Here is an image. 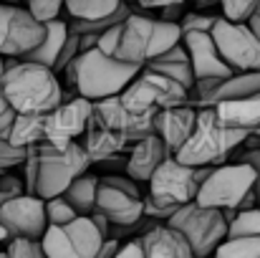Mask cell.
<instances>
[{"label":"cell","instance_id":"3957f363","mask_svg":"<svg viewBox=\"0 0 260 258\" xmlns=\"http://www.w3.org/2000/svg\"><path fill=\"white\" fill-rule=\"evenodd\" d=\"M182 41L179 23H170L157 18L154 13H132L126 20H121V33L116 43V59L147 66L152 59L162 56L170 46Z\"/></svg>","mask_w":260,"mask_h":258},{"label":"cell","instance_id":"30bf717a","mask_svg":"<svg viewBox=\"0 0 260 258\" xmlns=\"http://www.w3.org/2000/svg\"><path fill=\"white\" fill-rule=\"evenodd\" d=\"M121 99L126 104H132L134 109L157 114L159 109L187 104L189 101V89L184 84H179L172 76L162 74V71L142 66V71L134 76V81L121 91Z\"/></svg>","mask_w":260,"mask_h":258},{"label":"cell","instance_id":"5b68a950","mask_svg":"<svg viewBox=\"0 0 260 258\" xmlns=\"http://www.w3.org/2000/svg\"><path fill=\"white\" fill-rule=\"evenodd\" d=\"M38 155H41V165H38V180H36V195H41L43 200L61 195L79 175L88 172V167L93 165L86 147L79 145L76 139L63 147L43 139L38 145Z\"/></svg>","mask_w":260,"mask_h":258},{"label":"cell","instance_id":"f907efd6","mask_svg":"<svg viewBox=\"0 0 260 258\" xmlns=\"http://www.w3.org/2000/svg\"><path fill=\"white\" fill-rule=\"evenodd\" d=\"M187 3H200V5H207V3H212V0H187Z\"/></svg>","mask_w":260,"mask_h":258},{"label":"cell","instance_id":"c3c4849f","mask_svg":"<svg viewBox=\"0 0 260 258\" xmlns=\"http://www.w3.org/2000/svg\"><path fill=\"white\" fill-rule=\"evenodd\" d=\"M248 23H250V28L258 33V38H260V13H253V15L248 18Z\"/></svg>","mask_w":260,"mask_h":258},{"label":"cell","instance_id":"ac0fdd59","mask_svg":"<svg viewBox=\"0 0 260 258\" xmlns=\"http://www.w3.org/2000/svg\"><path fill=\"white\" fill-rule=\"evenodd\" d=\"M137 238L144 246V256L149 258H194L187 236L179 228L170 225L167 220L165 223H159V220L152 223Z\"/></svg>","mask_w":260,"mask_h":258},{"label":"cell","instance_id":"83f0119b","mask_svg":"<svg viewBox=\"0 0 260 258\" xmlns=\"http://www.w3.org/2000/svg\"><path fill=\"white\" fill-rule=\"evenodd\" d=\"M124 0H66V15L69 18H104L111 15Z\"/></svg>","mask_w":260,"mask_h":258},{"label":"cell","instance_id":"7402d4cb","mask_svg":"<svg viewBox=\"0 0 260 258\" xmlns=\"http://www.w3.org/2000/svg\"><path fill=\"white\" fill-rule=\"evenodd\" d=\"M212 106L228 127L248 129V132H258L260 129V94L238 96V99H222Z\"/></svg>","mask_w":260,"mask_h":258},{"label":"cell","instance_id":"9c48e42d","mask_svg":"<svg viewBox=\"0 0 260 258\" xmlns=\"http://www.w3.org/2000/svg\"><path fill=\"white\" fill-rule=\"evenodd\" d=\"M104 238L91 215H76L63 225L48 223L41 243L48 258H96Z\"/></svg>","mask_w":260,"mask_h":258},{"label":"cell","instance_id":"e575fe53","mask_svg":"<svg viewBox=\"0 0 260 258\" xmlns=\"http://www.w3.org/2000/svg\"><path fill=\"white\" fill-rule=\"evenodd\" d=\"M225 18L230 20H248L258 10L260 0H220Z\"/></svg>","mask_w":260,"mask_h":258},{"label":"cell","instance_id":"836d02e7","mask_svg":"<svg viewBox=\"0 0 260 258\" xmlns=\"http://www.w3.org/2000/svg\"><path fill=\"white\" fill-rule=\"evenodd\" d=\"M25 155H28V147H18L8 137H0V170H13L23 165Z\"/></svg>","mask_w":260,"mask_h":258},{"label":"cell","instance_id":"6da1fadb","mask_svg":"<svg viewBox=\"0 0 260 258\" xmlns=\"http://www.w3.org/2000/svg\"><path fill=\"white\" fill-rule=\"evenodd\" d=\"M0 86L8 101L15 106V111L43 114L63 101L58 74L51 66L23 61L18 56H10V61H5V74L0 79Z\"/></svg>","mask_w":260,"mask_h":258},{"label":"cell","instance_id":"9a60e30c","mask_svg":"<svg viewBox=\"0 0 260 258\" xmlns=\"http://www.w3.org/2000/svg\"><path fill=\"white\" fill-rule=\"evenodd\" d=\"M93 117L101 124L129 134L132 142H139L144 134L154 132V114L134 109L132 104H126L121 99V94H114V96L93 101Z\"/></svg>","mask_w":260,"mask_h":258},{"label":"cell","instance_id":"277c9868","mask_svg":"<svg viewBox=\"0 0 260 258\" xmlns=\"http://www.w3.org/2000/svg\"><path fill=\"white\" fill-rule=\"evenodd\" d=\"M74 64H76V81H74L76 94L86 96L91 101L121 94L142 71V66L109 56L96 46L88 51H81L74 59Z\"/></svg>","mask_w":260,"mask_h":258},{"label":"cell","instance_id":"7a4b0ae2","mask_svg":"<svg viewBox=\"0 0 260 258\" xmlns=\"http://www.w3.org/2000/svg\"><path fill=\"white\" fill-rule=\"evenodd\" d=\"M250 134L253 132L248 129L228 127L217 117L215 106H200L194 129L187 137V142L174 152V157L187 165H222L238 147H243V142Z\"/></svg>","mask_w":260,"mask_h":258},{"label":"cell","instance_id":"ba28073f","mask_svg":"<svg viewBox=\"0 0 260 258\" xmlns=\"http://www.w3.org/2000/svg\"><path fill=\"white\" fill-rule=\"evenodd\" d=\"M253 185H255V167L250 162H243V160L222 162L212 167L207 180L200 185V192L194 200L207 208H222V210L235 208L238 210L240 200L253 190Z\"/></svg>","mask_w":260,"mask_h":258},{"label":"cell","instance_id":"f35d334b","mask_svg":"<svg viewBox=\"0 0 260 258\" xmlns=\"http://www.w3.org/2000/svg\"><path fill=\"white\" fill-rule=\"evenodd\" d=\"M217 15H205V13H184V18L179 20V31L189 33V31H212Z\"/></svg>","mask_w":260,"mask_h":258},{"label":"cell","instance_id":"60d3db41","mask_svg":"<svg viewBox=\"0 0 260 258\" xmlns=\"http://www.w3.org/2000/svg\"><path fill=\"white\" fill-rule=\"evenodd\" d=\"M15 114H18L15 106L8 101V96H5V91H3V86H0V137H8Z\"/></svg>","mask_w":260,"mask_h":258},{"label":"cell","instance_id":"b9f144b4","mask_svg":"<svg viewBox=\"0 0 260 258\" xmlns=\"http://www.w3.org/2000/svg\"><path fill=\"white\" fill-rule=\"evenodd\" d=\"M233 160H243V162H250L255 167V185H253V190H255V197H258V205H260V147H245Z\"/></svg>","mask_w":260,"mask_h":258},{"label":"cell","instance_id":"d590c367","mask_svg":"<svg viewBox=\"0 0 260 258\" xmlns=\"http://www.w3.org/2000/svg\"><path fill=\"white\" fill-rule=\"evenodd\" d=\"M79 53H81V38H79V33L71 31L69 38H66V43H63V48H61V53H58V59H56V64H53V71L61 74Z\"/></svg>","mask_w":260,"mask_h":258},{"label":"cell","instance_id":"4dcf8cb0","mask_svg":"<svg viewBox=\"0 0 260 258\" xmlns=\"http://www.w3.org/2000/svg\"><path fill=\"white\" fill-rule=\"evenodd\" d=\"M228 236H260V205L238 210L228 225Z\"/></svg>","mask_w":260,"mask_h":258},{"label":"cell","instance_id":"8fae6325","mask_svg":"<svg viewBox=\"0 0 260 258\" xmlns=\"http://www.w3.org/2000/svg\"><path fill=\"white\" fill-rule=\"evenodd\" d=\"M210 33L233 71H260V38L248 20L217 15Z\"/></svg>","mask_w":260,"mask_h":258},{"label":"cell","instance_id":"7bdbcfd3","mask_svg":"<svg viewBox=\"0 0 260 258\" xmlns=\"http://www.w3.org/2000/svg\"><path fill=\"white\" fill-rule=\"evenodd\" d=\"M172 213H174V208L159 205L152 195H144V218H152V220H170Z\"/></svg>","mask_w":260,"mask_h":258},{"label":"cell","instance_id":"9f6ffc18","mask_svg":"<svg viewBox=\"0 0 260 258\" xmlns=\"http://www.w3.org/2000/svg\"><path fill=\"white\" fill-rule=\"evenodd\" d=\"M23 3H25V0H23Z\"/></svg>","mask_w":260,"mask_h":258},{"label":"cell","instance_id":"bcb514c9","mask_svg":"<svg viewBox=\"0 0 260 258\" xmlns=\"http://www.w3.org/2000/svg\"><path fill=\"white\" fill-rule=\"evenodd\" d=\"M119 246H121V238H116V236H106V238H104V243H101V248H99V256H96V258L116 256Z\"/></svg>","mask_w":260,"mask_h":258},{"label":"cell","instance_id":"f546056e","mask_svg":"<svg viewBox=\"0 0 260 258\" xmlns=\"http://www.w3.org/2000/svg\"><path fill=\"white\" fill-rule=\"evenodd\" d=\"M3 256L8 258H43V243L41 238H23V236H13L8 238L5 248H3Z\"/></svg>","mask_w":260,"mask_h":258},{"label":"cell","instance_id":"ee69618b","mask_svg":"<svg viewBox=\"0 0 260 258\" xmlns=\"http://www.w3.org/2000/svg\"><path fill=\"white\" fill-rule=\"evenodd\" d=\"M184 0L182 3H170V5H165V8H159V10H154V15L157 18H162V20H170V23H179L182 18H184Z\"/></svg>","mask_w":260,"mask_h":258},{"label":"cell","instance_id":"db71d44e","mask_svg":"<svg viewBox=\"0 0 260 258\" xmlns=\"http://www.w3.org/2000/svg\"><path fill=\"white\" fill-rule=\"evenodd\" d=\"M0 175H3V170H0Z\"/></svg>","mask_w":260,"mask_h":258},{"label":"cell","instance_id":"e0dca14e","mask_svg":"<svg viewBox=\"0 0 260 258\" xmlns=\"http://www.w3.org/2000/svg\"><path fill=\"white\" fill-rule=\"evenodd\" d=\"M182 43L187 46L189 51V61H192V69H194V76L197 79H225L230 74H235L230 69V64L222 59L215 38L210 31H189V33H182Z\"/></svg>","mask_w":260,"mask_h":258},{"label":"cell","instance_id":"7c38bea8","mask_svg":"<svg viewBox=\"0 0 260 258\" xmlns=\"http://www.w3.org/2000/svg\"><path fill=\"white\" fill-rule=\"evenodd\" d=\"M46 23H41L25 5L0 3V56H23L43 41Z\"/></svg>","mask_w":260,"mask_h":258},{"label":"cell","instance_id":"ab89813d","mask_svg":"<svg viewBox=\"0 0 260 258\" xmlns=\"http://www.w3.org/2000/svg\"><path fill=\"white\" fill-rule=\"evenodd\" d=\"M124 20H126V18H124ZM119 33H121V23H114L111 28H106V31L99 36L96 48H101L104 53L114 56V53H116V43H119Z\"/></svg>","mask_w":260,"mask_h":258},{"label":"cell","instance_id":"ffe728a7","mask_svg":"<svg viewBox=\"0 0 260 258\" xmlns=\"http://www.w3.org/2000/svg\"><path fill=\"white\" fill-rule=\"evenodd\" d=\"M194 122H197V109L189 101L187 104H177V106L159 109L154 114V132L165 139V145L174 155L187 142V137L192 134Z\"/></svg>","mask_w":260,"mask_h":258},{"label":"cell","instance_id":"7dc6e473","mask_svg":"<svg viewBox=\"0 0 260 258\" xmlns=\"http://www.w3.org/2000/svg\"><path fill=\"white\" fill-rule=\"evenodd\" d=\"M124 3H132V5H137V8H142V10H159V8H165V5H170V3H182V0H124ZM187 3V0H184Z\"/></svg>","mask_w":260,"mask_h":258},{"label":"cell","instance_id":"f5cc1de1","mask_svg":"<svg viewBox=\"0 0 260 258\" xmlns=\"http://www.w3.org/2000/svg\"><path fill=\"white\" fill-rule=\"evenodd\" d=\"M255 13H260V5H258V10H255Z\"/></svg>","mask_w":260,"mask_h":258},{"label":"cell","instance_id":"484cf974","mask_svg":"<svg viewBox=\"0 0 260 258\" xmlns=\"http://www.w3.org/2000/svg\"><path fill=\"white\" fill-rule=\"evenodd\" d=\"M99 182L101 177L99 175H91V172H84L79 175L61 195L76 208L79 215H91L96 210V192H99Z\"/></svg>","mask_w":260,"mask_h":258},{"label":"cell","instance_id":"603a6c76","mask_svg":"<svg viewBox=\"0 0 260 258\" xmlns=\"http://www.w3.org/2000/svg\"><path fill=\"white\" fill-rule=\"evenodd\" d=\"M69 33H71L69 20H63V18L48 20L46 23L43 41L36 48H30L28 53H23L20 59L23 61H36V64H43V66H51L53 69V64H56V59H58V53H61V48H63V43L69 38Z\"/></svg>","mask_w":260,"mask_h":258},{"label":"cell","instance_id":"1f68e13d","mask_svg":"<svg viewBox=\"0 0 260 258\" xmlns=\"http://www.w3.org/2000/svg\"><path fill=\"white\" fill-rule=\"evenodd\" d=\"M46 215H48V223L63 225V223L74 220L79 213H76V208H74L63 195H53V197L46 200Z\"/></svg>","mask_w":260,"mask_h":258},{"label":"cell","instance_id":"4fadbf2b","mask_svg":"<svg viewBox=\"0 0 260 258\" xmlns=\"http://www.w3.org/2000/svg\"><path fill=\"white\" fill-rule=\"evenodd\" d=\"M91 117H93V101L91 99L81 96V94L63 99L58 106L46 111V122H43L46 139L63 147V145L84 137Z\"/></svg>","mask_w":260,"mask_h":258},{"label":"cell","instance_id":"cb8c5ba5","mask_svg":"<svg viewBox=\"0 0 260 258\" xmlns=\"http://www.w3.org/2000/svg\"><path fill=\"white\" fill-rule=\"evenodd\" d=\"M253 94H260V71H235L215 86V91L207 96L202 106H212L222 99H238V96H253Z\"/></svg>","mask_w":260,"mask_h":258},{"label":"cell","instance_id":"8d00e7d4","mask_svg":"<svg viewBox=\"0 0 260 258\" xmlns=\"http://www.w3.org/2000/svg\"><path fill=\"white\" fill-rule=\"evenodd\" d=\"M23 192H28L23 175H20V177H18V175H0V208H3L8 200H13V197H18V195H23Z\"/></svg>","mask_w":260,"mask_h":258},{"label":"cell","instance_id":"52a82bcc","mask_svg":"<svg viewBox=\"0 0 260 258\" xmlns=\"http://www.w3.org/2000/svg\"><path fill=\"white\" fill-rule=\"evenodd\" d=\"M215 165H187L170 155L147 182V195H152L159 205L179 208L192 203L200 192V185L207 180Z\"/></svg>","mask_w":260,"mask_h":258},{"label":"cell","instance_id":"d6986e66","mask_svg":"<svg viewBox=\"0 0 260 258\" xmlns=\"http://www.w3.org/2000/svg\"><path fill=\"white\" fill-rule=\"evenodd\" d=\"M170 147L165 145V139L157 132L144 134L139 142H134V147L129 150L126 157V167L124 172L129 177H134L137 182H149V177L154 175V170L170 157Z\"/></svg>","mask_w":260,"mask_h":258},{"label":"cell","instance_id":"681fc988","mask_svg":"<svg viewBox=\"0 0 260 258\" xmlns=\"http://www.w3.org/2000/svg\"><path fill=\"white\" fill-rule=\"evenodd\" d=\"M3 74H5V56H0V79H3Z\"/></svg>","mask_w":260,"mask_h":258},{"label":"cell","instance_id":"5bb4252c","mask_svg":"<svg viewBox=\"0 0 260 258\" xmlns=\"http://www.w3.org/2000/svg\"><path fill=\"white\" fill-rule=\"evenodd\" d=\"M0 223L3 228L13 236L23 238H43L48 228V215H46V200L33 192H23L13 200H8L0 208Z\"/></svg>","mask_w":260,"mask_h":258},{"label":"cell","instance_id":"74e56055","mask_svg":"<svg viewBox=\"0 0 260 258\" xmlns=\"http://www.w3.org/2000/svg\"><path fill=\"white\" fill-rule=\"evenodd\" d=\"M38 165H41V155H38V145L28 147L25 162H23V180H25V190L36 195V180H38Z\"/></svg>","mask_w":260,"mask_h":258},{"label":"cell","instance_id":"8992f818","mask_svg":"<svg viewBox=\"0 0 260 258\" xmlns=\"http://www.w3.org/2000/svg\"><path fill=\"white\" fill-rule=\"evenodd\" d=\"M167 223L187 236L192 253L197 258L215 253L217 246L228 238V225H230L222 208H207V205H200L197 200L179 205Z\"/></svg>","mask_w":260,"mask_h":258},{"label":"cell","instance_id":"2e32d148","mask_svg":"<svg viewBox=\"0 0 260 258\" xmlns=\"http://www.w3.org/2000/svg\"><path fill=\"white\" fill-rule=\"evenodd\" d=\"M96 210L104 213L111 225H134L144 218V195H134L101 180L96 192Z\"/></svg>","mask_w":260,"mask_h":258},{"label":"cell","instance_id":"f6af8a7d","mask_svg":"<svg viewBox=\"0 0 260 258\" xmlns=\"http://www.w3.org/2000/svg\"><path fill=\"white\" fill-rule=\"evenodd\" d=\"M116 258H144V246L139 238H129L126 243L119 246L116 251Z\"/></svg>","mask_w":260,"mask_h":258},{"label":"cell","instance_id":"11a10c76","mask_svg":"<svg viewBox=\"0 0 260 258\" xmlns=\"http://www.w3.org/2000/svg\"><path fill=\"white\" fill-rule=\"evenodd\" d=\"M258 134H260V129H258Z\"/></svg>","mask_w":260,"mask_h":258},{"label":"cell","instance_id":"f1b7e54d","mask_svg":"<svg viewBox=\"0 0 260 258\" xmlns=\"http://www.w3.org/2000/svg\"><path fill=\"white\" fill-rule=\"evenodd\" d=\"M147 66H149V69H154V71H162V74H167V76H172V79H177L179 84H184L189 91H192V86H194V81H197L194 69H192V61H177V59H152Z\"/></svg>","mask_w":260,"mask_h":258},{"label":"cell","instance_id":"4316f807","mask_svg":"<svg viewBox=\"0 0 260 258\" xmlns=\"http://www.w3.org/2000/svg\"><path fill=\"white\" fill-rule=\"evenodd\" d=\"M215 256L220 258H260V236H228Z\"/></svg>","mask_w":260,"mask_h":258},{"label":"cell","instance_id":"816d5d0a","mask_svg":"<svg viewBox=\"0 0 260 258\" xmlns=\"http://www.w3.org/2000/svg\"><path fill=\"white\" fill-rule=\"evenodd\" d=\"M0 3H23V0H0Z\"/></svg>","mask_w":260,"mask_h":258},{"label":"cell","instance_id":"d6a6232c","mask_svg":"<svg viewBox=\"0 0 260 258\" xmlns=\"http://www.w3.org/2000/svg\"><path fill=\"white\" fill-rule=\"evenodd\" d=\"M25 8L41 23H48V20L61 18V10H66V0H25Z\"/></svg>","mask_w":260,"mask_h":258},{"label":"cell","instance_id":"44dd1931","mask_svg":"<svg viewBox=\"0 0 260 258\" xmlns=\"http://www.w3.org/2000/svg\"><path fill=\"white\" fill-rule=\"evenodd\" d=\"M84 147H86L91 162H109L111 157H119L124 152H129L134 147V142L129 139V134L116 132L106 124H101L96 117H91L86 132H84Z\"/></svg>","mask_w":260,"mask_h":258},{"label":"cell","instance_id":"d4e9b609","mask_svg":"<svg viewBox=\"0 0 260 258\" xmlns=\"http://www.w3.org/2000/svg\"><path fill=\"white\" fill-rule=\"evenodd\" d=\"M43 122H46V111H18L13 119V127L8 132V139L18 147H30V145H41L46 139L43 132Z\"/></svg>","mask_w":260,"mask_h":258}]
</instances>
